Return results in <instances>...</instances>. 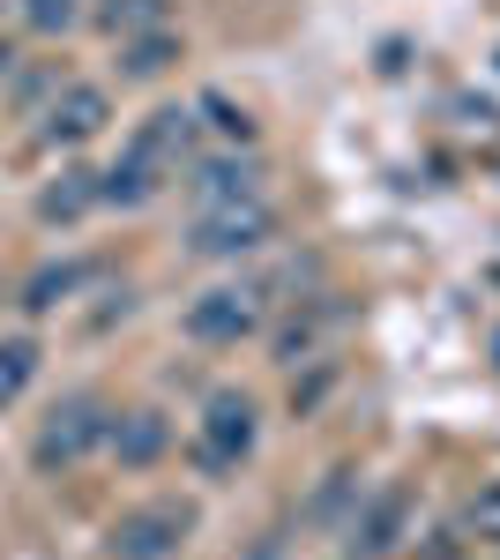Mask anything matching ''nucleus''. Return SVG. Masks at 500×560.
I'll list each match as a JSON object with an SVG mask.
<instances>
[{
	"label": "nucleus",
	"mask_w": 500,
	"mask_h": 560,
	"mask_svg": "<svg viewBox=\"0 0 500 560\" xmlns=\"http://www.w3.org/2000/svg\"><path fill=\"white\" fill-rule=\"evenodd\" d=\"M187 142H195V113H179V105L150 113V120L135 128V142H127V158L97 179V195H105V202H150V195L165 187V173L187 158Z\"/></svg>",
	"instance_id": "obj_1"
},
{
	"label": "nucleus",
	"mask_w": 500,
	"mask_h": 560,
	"mask_svg": "<svg viewBox=\"0 0 500 560\" xmlns=\"http://www.w3.org/2000/svg\"><path fill=\"white\" fill-rule=\"evenodd\" d=\"M195 530V509L187 501H150L135 516L113 523V560H172Z\"/></svg>",
	"instance_id": "obj_2"
},
{
	"label": "nucleus",
	"mask_w": 500,
	"mask_h": 560,
	"mask_svg": "<svg viewBox=\"0 0 500 560\" xmlns=\"http://www.w3.org/2000/svg\"><path fill=\"white\" fill-rule=\"evenodd\" d=\"M113 433V419H105V404L97 396H68V404H53V419L38 427V464L45 471H60V464H83L90 448Z\"/></svg>",
	"instance_id": "obj_3"
},
{
	"label": "nucleus",
	"mask_w": 500,
	"mask_h": 560,
	"mask_svg": "<svg viewBox=\"0 0 500 560\" xmlns=\"http://www.w3.org/2000/svg\"><path fill=\"white\" fill-rule=\"evenodd\" d=\"M247 448H254V404L240 396V388L209 396L202 433H195V464H202V471H240Z\"/></svg>",
	"instance_id": "obj_4"
},
{
	"label": "nucleus",
	"mask_w": 500,
	"mask_h": 560,
	"mask_svg": "<svg viewBox=\"0 0 500 560\" xmlns=\"http://www.w3.org/2000/svg\"><path fill=\"white\" fill-rule=\"evenodd\" d=\"M269 232H277V217L261 210V195L217 202V210H195V255H254Z\"/></svg>",
	"instance_id": "obj_5"
},
{
	"label": "nucleus",
	"mask_w": 500,
	"mask_h": 560,
	"mask_svg": "<svg viewBox=\"0 0 500 560\" xmlns=\"http://www.w3.org/2000/svg\"><path fill=\"white\" fill-rule=\"evenodd\" d=\"M254 322H261V292L254 284H217V292H202L187 306V337H202V345H240Z\"/></svg>",
	"instance_id": "obj_6"
},
{
	"label": "nucleus",
	"mask_w": 500,
	"mask_h": 560,
	"mask_svg": "<svg viewBox=\"0 0 500 560\" xmlns=\"http://www.w3.org/2000/svg\"><path fill=\"white\" fill-rule=\"evenodd\" d=\"M113 120V105H105V90H90V83H68L60 97H53V113H45V135L53 142H83V135H97Z\"/></svg>",
	"instance_id": "obj_7"
},
{
	"label": "nucleus",
	"mask_w": 500,
	"mask_h": 560,
	"mask_svg": "<svg viewBox=\"0 0 500 560\" xmlns=\"http://www.w3.org/2000/svg\"><path fill=\"white\" fill-rule=\"evenodd\" d=\"M105 441H113V456H120V464H158V456H165V419H158V411H127V419H113V433H105Z\"/></svg>",
	"instance_id": "obj_8"
},
{
	"label": "nucleus",
	"mask_w": 500,
	"mask_h": 560,
	"mask_svg": "<svg viewBox=\"0 0 500 560\" xmlns=\"http://www.w3.org/2000/svg\"><path fill=\"white\" fill-rule=\"evenodd\" d=\"M195 202L202 210H217V202H247L254 195V165H232V158H209V165H195Z\"/></svg>",
	"instance_id": "obj_9"
},
{
	"label": "nucleus",
	"mask_w": 500,
	"mask_h": 560,
	"mask_svg": "<svg viewBox=\"0 0 500 560\" xmlns=\"http://www.w3.org/2000/svg\"><path fill=\"white\" fill-rule=\"evenodd\" d=\"M90 202H105V195H97V173H60V187L38 195V217L45 224H68V217H83Z\"/></svg>",
	"instance_id": "obj_10"
},
{
	"label": "nucleus",
	"mask_w": 500,
	"mask_h": 560,
	"mask_svg": "<svg viewBox=\"0 0 500 560\" xmlns=\"http://www.w3.org/2000/svg\"><path fill=\"white\" fill-rule=\"evenodd\" d=\"M396 523H404V493H381V501H374V516H367V523H351V553H359V560L388 553V546H396Z\"/></svg>",
	"instance_id": "obj_11"
},
{
	"label": "nucleus",
	"mask_w": 500,
	"mask_h": 560,
	"mask_svg": "<svg viewBox=\"0 0 500 560\" xmlns=\"http://www.w3.org/2000/svg\"><path fill=\"white\" fill-rule=\"evenodd\" d=\"M31 374H38V345H31V337H8V345H0V404H15V396L31 388Z\"/></svg>",
	"instance_id": "obj_12"
},
{
	"label": "nucleus",
	"mask_w": 500,
	"mask_h": 560,
	"mask_svg": "<svg viewBox=\"0 0 500 560\" xmlns=\"http://www.w3.org/2000/svg\"><path fill=\"white\" fill-rule=\"evenodd\" d=\"M105 31H165V0H105Z\"/></svg>",
	"instance_id": "obj_13"
},
{
	"label": "nucleus",
	"mask_w": 500,
	"mask_h": 560,
	"mask_svg": "<svg viewBox=\"0 0 500 560\" xmlns=\"http://www.w3.org/2000/svg\"><path fill=\"white\" fill-rule=\"evenodd\" d=\"M463 530H470V538H493V546H500V486H478V493H470Z\"/></svg>",
	"instance_id": "obj_14"
},
{
	"label": "nucleus",
	"mask_w": 500,
	"mask_h": 560,
	"mask_svg": "<svg viewBox=\"0 0 500 560\" xmlns=\"http://www.w3.org/2000/svg\"><path fill=\"white\" fill-rule=\"evenodd\" d=\"M165 60H172V38H165V31H142V38L127 45V75H158Z\"/></svg>",
	"instance_id": "obj_15"
},
{
	"label": "nucleus",
	"mask_w": 500,
	"mask_h": 560,
	"mask_svg": "<svg viewBox=\"0 0 500 560\" xmlns=\"http://www.w3.org/2000/svg\"><path fill=\"white\" fill-rule=\"evenodd\" d=\"M75 277H83V269H45L38 284L23 292V306H31V314H45L53 300H68V292H75Z\"/></svg>",
	"instance_id": "obj_16"
},
{
	"label": "nucleus",
	"mask_w": 500,
	"mask_h": 560,
	"mask_svg": "<svg viewBox=\"0 0 500 560\" xmlns=\"http://www.w3.org/2000/svg\"><path fill=\"white\" fill-rule=\"evenodd\" d=\"M23 23L53 38V31H68V23H75V0H23Z\"/></svg>",
	"instance_id": "obj_17"
},
{
	"label": "nucleus",
	"mask_w": 500,
	"mask_h": 560,
	"mask_svg": "<svg viewBox=\"0 0 500 560\" xmlns=\"http://www.w3.org/2000/svg\"><path fill=\"white\" fill-rule=\"evenodd\" d=\"M202 113H209V120H217L224 135H232V142H247V135H254V120L240 113V105H232V97H202Z\"/></svg>",
	"instance_id": "obj_18"
}]
</instances>
